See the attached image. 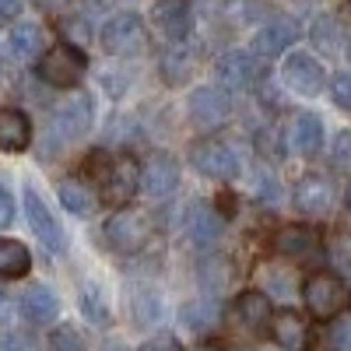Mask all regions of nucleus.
<instances>
[{"label":"nucleus","instance_id":"nucleus-1","mask_svg":"<svg viewBox=\"0 0 351 351\" xmlns=\"http://www.w3.org/2000/svg\"><path fill=\"white\" fill-rule=\"evenodd\" d=\"M302 299H306V309L316 319H334L351 306V288L344 285V278L319 271L302 285Z\"/></svg>","mask_w":351,"mask_h":351},{"label":"nucleus","instance_id":"nucleus-2","mask_svg":"<svg viewBox=\"0 0 351 351\" xmlns=\"http://www.w3.org/2000/svg\"><path fill=\"white\" fill-rule=\"evenodd\" d=\"M152 236H155V221L144 211H134V208L116 211L106 221V239L116 253H137V250L148 246Z\"/></svg>","mask_w":351,"mask_h":351},{"label":"nucleus","instance_id":"nucleus-3","mask_svg":"<svg viewBox=\"0 0 351 351\" xmlns=\"http://www.w3.org/2000/svg\"><path fill=\"white\" fill-rule=\"evenodd\" d=\"M102 46L112 56H137L148 49V28L137 14H116L102 28Z\"/></svg>","mask_w":351,"mask_h":351},{"label":"nucleus","instance_id":"nucleus-4","mask_svg":"<svg viewBox=\"0 0 351 351\" xmlns=\"http://www.w3.org/2000/svg\"><path fill=\"white\" fill-rule=\"evenodd\" d=\"M84 53L81 49H74V46H67V43H56V46H49V53L43 56V64H39V74H43V81L46 84H53V88H71V84H77V77L84 74Z\"/></svg>","mask_w":351,"mask_h":351},{"label":"nucleus","instance_id":"nucleus-5","mask_svg":"<svg viewBox=\"0 0 351 351\" xmlns=\"http://www.w3.org/2000/svg\"><path fill=\"white\" fill-rule=\"evenodd\" d=\"M190 162L200 176H208V180H232V176L239 172V162L232 155L228 144H221L218 137H204L190 148Z\"/></svg>","mask_w":351,"mask_h":351},{"label":"nucleus","instance_id":"nucleus-6","mask_svg":"<svg viewBox=\"0 0 351 351\" xmlns=\"http://www.w3.org/2000/svg\"><path fill=\"white\" fill-rule=\"evenodd\" d=\"M228 116H232V99H228L225 88L208 84V88H197V92L190 95V120L197 127L215 130L228 120Z\"/></svg>","mask_w":351,"mask_h":351},{"label":"nucleus","instance_id":"nucleus-7","mask_svg":"<svg viewBox=\"0 0 351 351\" xmlns=\"http://www.w3.org/2000/svg\"><path fill=\"white\" fill-rule=\"evenodd\" d=\"M25 215H28V225H32L36 239H39L49 253H64V250H67V236H64L60 221L53 218V211L39 200L36 190H25Z\"/></svg>","mask_w":351,"mask_h":351},{"label":"nucleus","instance_id":"nucleus-8","mask_svg":"<svg viewBox=\"0 0 351 351\" xmlns=\"http://www.w3.org/2000/svg\"><path fill=\"white\" fill-rule=\"evenodd\" d=\"M281 77L291 92H299V95H319L327 84V71L319 67V60H313L309 53H291L285 60Z\"/></svg>","mask_w":351,"mask_h":351},{"label":"nucleus","instance_id":"nucleus-9","mask_svg":"<svg viewBox=\"0 0 351 351\" xmlns=\"http://www.w3.org/2000/svg\"><path fill=\"white\" fill-rule=\"evenodd\" d=\"M218 77L225 88L246 92V88H256L263 81V64L256 53H225L218 60Z\"/></svg>","mask_w":351,"mask_h":351},{"label":"nucleus","instance_id":"nucleus-10","mask_svg":"<svg viewBox=\"0 0 351 351\" xmlns=\"http://www.w3.org/2000/svg\"><path fill=\"white\" fill-rule=\"evenodd\" d=\"M295 208L306 218H324L334 211V183L327 176H302L295 183Z\"/></svg>","mask_w":351,"mask_h":351},{"label":"nucleus","instance_id":"nucleus-11","mask_svg":"<svg viewBox=\"0 0 351 351\" xmlns=\"http://www.w3.org/2000/svg\"><path fill=\"white\" fill-rule=\"evenodd\" d=\"M176 186H180V165H176L169 155H155V158L144 162V169H141V190L148 193L152 200L172 197Z\"/></svg>","mask_w":351,"mask_h":351},{"label":"nucleus","instance_id":"nucleus-12","mask_svg":"<svg viewBox=\"0 0 351 351\" xmlns=\"http://www.w3.org/2000/svg\"><path fill=\"white\" fill-rule=\"evenodd\" d=\"M92 99L88 95H74L67 99L53 116V127L60 134V141H81L88 130H92Z\"/></svg>","mask_w":351,"mask_h":351},{"label":"nucleus","instance_id":"nucleus-13","mask_svg":"<svg viewBox=\"0 0 351 351\" xmlns=\"http://www.w3.org/2000/svg\"><path fill=\"white\" fill-rule=\"evenodd\" d=\"M271 334L285 351H306L309 348V324L295 309H281L271 316Z\"/></svg>","mask_w":351,"mask_h":351},{"label":"nucleus","instance_id":"nucleus-14","mask_svg":"<svg viewBox=\"0 0 351 351\" xmlns=\"http://www.w3.org/2000/svg\"><path fill=\"white\" fill-rule=\"evenodd\" d=\"M288 148L295 152V155H302V158H313L319 148H324V123H319V116L299 112L295 120H291Z\"/></svg>","mask_w":351,"mask_h":351},{"label":"nucleus","instance_id":"nucleus-15","mask_svg":"<svg viewBox=\"0 0 351 351\" xmlns=\"http://www.w3.org/2000/svg\"><path fill=\"white\" fill-rule=\"evenodd\" d=\"M295 39H299V28L291 25L288 18L267 21V25H263L260 32L253 36V53L260 56V60H263V56H278V53H285Z\"/></svg>","mask_w":351,"mask_h":351},{"label":"nucleus","instance_id":"nucleus-16","mask_svg":"<svg viewBox=\"0 0 351 351\" xmlns=\"http://www.w3.org/2000/svg\"><path fill=\"white\" fill-rule=\"evenodd\" d=\"M221 228H225V221H221V215L215 208H208V204H193L190 208L186 232H190V239L197 246H215L218 236H221Z\"/></svg>","mask_w":351,"mask_h":351},{"label":"nucleus","instance_id":"nucleus-17","mask_svg":"<svg viewBox=\"0 0 351 351\" xmlns=\"http://www.w3.org/2000/svg\"><path fill=\"white\" fill-rule=\"evenodd\" d=\"M32 144V123L18 109H0V148L4 152H25Z\"/></svg>","mask_w":351,"mask_h":351},{"label":"nucleus","instance_id":"nucleus-18","mask_svg":"<svg viewBox=\"0 0 351 351\" xmlns=\"http://www.w3.org/2000/svg\"><path fill=\"white\" fill-rule=\"evenodd\" d=\"M21 313L32 319V324H53L56 313H60V299H56L46 285H32V288H25V295H21Z\"/></svg>","mask_w":351,"mask_h":351},{"label":"nucleus","instance_id":"nucleus-19","mask_svg":"<svg viewBox=\"0 0 351 351\" xmlns=\"http://www.w3.org/2000/svg\"><path fill=\"white\" fill-rule=\"evenodd\" d=\"M271 302L263 291H243V295L236 299V319L246 327V330H263L271 327Z\"/></svg>","mask_w":351,"mask_h":351},{"label":"nucleus","instance_id":"nucleus-20","mask_svg":"<svg viewBox=\"0 0 351 351\" xmlns=\"http://www.w3.org/2000/svg\"><path fill=\"white\" fill-rule=\"evenodd\" d=\"M8 46H11V53L18 56V60H36V56L46 49V36H43L39 25L18 21L11 32H8Z\"/></svg>","mask_w":351,"mask_h":351},{"label":"nucleus","instance_id":"nucleus-21","mask_svg":"<svg viewBox=\"0 0 351 351\" xmlns=\"http://www.w3.org/2000/svg\"><path fill=\"white\" fill-rule=\"evenodd\" d=\"M141 186V172L130 158H116L109 169H106V190L112 200H127L134 197V190Z\"/></svg>","mask_w":351,"mask_h":351},{"label":"nucleus","instance_id":"nucleus-22","mask_svg":"<svg viewBox=\"0 0 351 351\" xmlns=\"http://www.w3.org/2000/svg\"><path fill=\"white\" fill-rule=\"evenodd\" d=\"M155 18H158V25H162V32L169 36V39H176L180 43L186 32H190V8L183 4V0H162V4L155 8Z\"/></svg>","mask_w":351,"mask_h":351},{"label":"nucleus","instance_id":"nucleus-23","mask_svg":"<svg viewBox=\"0 0 351 351\" xmlns=\"http://www.w3.org/2000/svg\"><path fill=\"white\" fill-rule=\"evenodd\" d=\"M274 250L285 256H309L316 250V236L302 225H285L274 232Z\"/></svg>","mask_w":351,"mask_h":351},{"label":"nucleus","instance_id":"nucleus-24","mask_svg":"<svg viewBox=\"0 0 351 351\" xmlns=\"http://www.w3.org/2000/svg\"><path fill=\"white\" fill-rule=\"evenodd\" d=\"M158 71H162V77H165L169 84H183V81L190 77V71H193V49L183 46V43L169 46V49L162 53Z\"/></svg>","mask_w":351,"mask_h":351},{"label":"nucleus","instance_id":"nucleus-25","mask_svg":"<svg viewBox=\"0 0 351 351\" xmlns=\"http://www.w3.org/2000/svg\"><path fill=\"white\" fill-rule=\"evenodd\" d=\"M60 204H64V208H67L71 215H77V218L95 215V208H99L95 193L88 190L81 180H64V183H60Z\"/></svg>","mask_w":351,"mask_h":351},{"label":"nucleus","instance_id":"nucleus-26","mask_svg":"<svg viewBox=\"0 0 351 351\" xmlns=\"http://www.w3.org/2000/svg\"><path fill=\"white\" fill-rule=\"evenodd\" d=\"M180 319H183V327H190L193 334H208L211 327H218L221 309H218V302H211V299H200V302L183 306Z\"/></svg>","mask_w":351,"mask_h":351},{"label":"nucleus","instance_id":"nucleus-27","mask_svg":"<svg viewBox=\"0 0 351 351\" xmlns=\"http://www.w3.org/2000/svg\"><path fill=\"white\" fill-rule=\"evenodd\" d=\"M32 267V256L28 250L14 239H0V278H21Z\"/></svg>","mask_w":351,"mask_h":351},{"label":"nucleus","instance_id":"nucleus-28","mask_svg":"<svg viewBox=\"0 0 351 351\" xmlns=\"http://www.w3.org/2000/svg\"><path fill=\"white\" fill-rule=\"evenodd\" d=\"M232 281V263L225 256H208L200 263V285L211 291V295H221Z\"/></svg>","mask_w":351,"mask_h":351},{"label":"nucleus","instance_id":"nucleus-29","mask_svg":"<svg viewBox=\"0 0 351 351\" xmlns=\"http://www.w3.org/2000/svg\"><path fill=\"white\" fill-rule=\"evenodd\" d=\"M158 313H162V302H158V295H155L152 288L134 291V299H130V316H134V324L152 327L155 319H158Z\"/></svg>","mask_w":351,"mask_h":351},{"label":"nucleus","instance_id":"nucleus-30","mask_svg":"<svg viewBox=\"0 0 351 351\" xmlns=\"http://www.w3.org/2000/svg\"><path fill=\"white\" fill-rule=\"evenodd\" d=\"M81 313L92 319V324H109V306L99 285H84L81 288Z\"/></svg>","mask_w":351,"mask_h":351},{"label":"nucleus","instance_id":"nucleus-31","mask_svg":"<svg viewBox=\"0 0 351 351\" xmlns=\"http://www.w3.org/2000/svg\"><path fill=\"white\" fill-rule=\"evenodd\" d=\"M313 46L316 49H324V53H337L341 49V28L334 18H316L313 21Z\"/></svg>","mask_w":351,"mask_h":351},{"label":"nucleus","instance_id":"nucleus-32","mask_svg":"<svg viewBox=\"0 0 351 351\" xmlns=\"http://www.w3.org/2000/svg\"><path fill=\"white\" fill-rule=\"evenodd\" d=\"M49 351H84V341L77 337L74 327H60L49 337Z\"/></svg>","mask_w":351,"mask_h":351},{"label":"nucleus","instance_id":"nucleus-33","mask_svg":"<svg viewBox=\"0 0 351 351\" xmlns=\"http://www.w3.org/2000/svg\"><path fill=\"white\" fill-rule=\"evenodd\" d=\"M330 256L337 260L341 271H351V232H337L330 243Z\"/></svg>","mask_w":351,"mask_h":351},{"label":"nucleus","instance_id":"nucleus-34","mask_svg":"<svg viewBox=\"0 0 351 351\" xmlns=\"http://www.w3.org/2000/svg\"><path fill=\"white\" fill-rule=\"evenodd\" d=\"M330 92H334L337 106L351 109V74H337V77H334V84H330Z\"/></svg>","mask_w":351,"mask_h":351},{"label":"nucleus","instance_id":"nucleus-35","mask_svg":"<svg viewBox=\"0 0 351 351\" xmlns=\"http://www.w3.org/2000/svg\"><path fill=\"white\" fill-rule=\"evenodd\" d=\"M334 162H337V169H351V134H337V141H334Z\"/></svg>","mask_w":351,"mask_h":351},{"label":"nucleus","instance_id":"nucleus-36","mask_svg":"<svg viewBox=\"0 0 351 351\" xmlns=\"http://www.w3.org/2000/svg\"><path fill=\"white\" fill-rule=\"evenodd\" d=\"M11 221H14V200L4 186H0V228H8Z\"/></svg>","mask_w":351,"mask_h":351},{"label":"nucleus","instance_id":"nucleus-37","mask_svg":"<svg viewBox=\"0 0 351 351\" xmlns=\"http://www.w3.org/2000/svg\"><path fill=\"white\" fill-rule=\"evenodd\" d=\"M64 36H71V39H88V25H84V18H71L67 25H64Z\"/></svg>","mask_w":351,"mask_h":351},{"label":"nucleus","instance_id":"nucleus-38","mask_svg":"<svg viewBox=\"0 0 351 351\" xmlns=\"http://www.w3.org/2000/svg\"><path fill=\"white\" fill-rule=\"evenodd\" d=\"M141 351H180V344H176L172 337H155L148 344H141Z\"/></svg>","mask_w":351,"mask_h":351},{"label":"nucleus","instance_id":"nucleus-39","mask_svg":"<svg viewBox=\"0 0 351 351\" xmlns=\"http://www.w3.org/2000/svg\"><path fill=\"white\" fill-rule=\"evenodd\" d=\"M32 4H36L39 11H46V14H60L71 0H32Z\"/></svg>","mask_w":351,"mask_h":351},{"label":"nucleus","instance_id":"nucleus-40","mask_svg":"<svg viewBox=\"0 0 351 351\" xmlns=\"http://www.w3.org/2000/svg\"><path fill=\"white\" fill-rule=\"evenodd\" d=\"M0 351H36V344L28 341V337H8Z\"/></svg>","mask_w":351,"mask_h":351},{"label":"nucleus","instance_id":"nucleus-41","mask_svg":"<svg viewBox=\"0 0 351 351\" xmlns=\"http://www.w3.org/2000/svg\"><path fill=\"white\" fill-rule=\"evenodd\" d=\"M236 8H239V18H243V21H253V14H256V11H263L260 4H253V0H250V4H246V0H239Z\"/></svg>","mask_w":351,"mask_h":351},{"label":"nucleus","instance_id":"nucleus-42","mask_svg":"<svg viewBox=\"0 0 351 351\" xmlns=\"http://www.w3.org/2000/svg\"><path fill=\"white\" fill-rule=\"evenodd\" d=\"M18 14V0H0V18H14Z\"/></svg>","mask_w":351,"mask_h":351},{"label":"nucleus","instance_id":"nucleus-43","mask_svg":"<svg viewBox=\"0 0 351 351\" xmlns=\"http://www.w3.org/2000/svg\"><path fill=\"white\" fill-rule=\"evenodd\" d=\"M337 344H341V351H351V324L337 330Z\"/></svg>","mask_w":351,"mask_h":351},{"label":"nucleus","instance_id":"nucleus-44","mask_svg":"<svg viewBox=\"0 0 351 351\" xmlns=\"http://www.w3.org/2000/svg\"><path fill=\"white\" fill-rule=\"evenodd\" d=\"M190 351H218L215 344H197V348H190Z\"/></svg>","mask_w":351,"mask_h":351},{"label":"nucleus","instance_id":"nucleus-45","mask_svg":"<svg viewBox=\"0 0 351 351\" xmlns=\"http://www.w3.org/2000/svg\"><path fill=\"white\" fill-rule=\"evenodd\" d=\"M102 351H127V348H120V344H112V348H102Z\"/></svg>","mask_w":351,"mask_h":351},{"label":"nucleus","instance_id":"nucleus-46","mask_svg":"<svg viewBox=\"0 0 351 351\" xmlns=\"http://www.w3.org/2000/svg\"><path fill=\"white\" fill-rule=\"evenodd\" d=\"M348 208H351V186H348Z\"/></svg>","mask_w":351,"mask_h":351}]
</instances>
